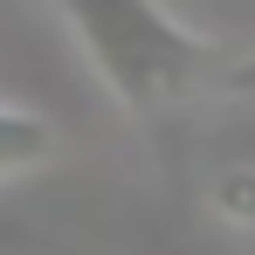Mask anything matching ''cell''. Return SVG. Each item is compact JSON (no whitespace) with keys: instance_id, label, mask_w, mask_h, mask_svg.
Here are the masks:
<instances>
[{"instance_id":"cell-3","label":"cell","mask_w":255,"mask_h":255,"mask_svg":"<svg viewBox=\"0 0 255 255\" xmlns=\"http://www.w3.org/2000/svg\"><path fill=\"white\" fill-rule=\"evenodd\" d=\"M207 200H214V214H221V221L255 228V166H228V172L207 186Z\"/></svg>"},{"instance_id":"cell-2","label":"cell","mask_w":255,"mask_h":255,"mask_svg":"<svg viewBox=\"0 0 255 255\" xmlns=\"http://www.w3.org/2000/svg\"><path fill=\"white\" fill-rule=\"evenodd\" d=\"M55 159V125L35 118V111H14V104H0V179L7 172H35Z\"/></svg>"},{"instance_id":"cell-1","label":"cell","mask_w":255,"mask_h":255,"mask_svg":"<svg viewBox=\"0 0 255 255\" xmlns=\"http://www.w3.org/2000/svg\"><path fill=\"white\" fill-rule=\"evenodd\" d=\"M62 7L131 118H159L166 104H179L221 69V48L179 28L159 0H62Z\"/></svg>"},{"instance_id":"cell-4","label":"cell","mask_w":255,"mask_h":255,"mask_svg":"<svg viewBox=\"0 0 255 255\" xmlns=\"http://www.w3.org/2000/svg\"><path fill=\"white\" fill-rule=\"evenodd\" d=\"M221 90H242V97H255V55H249V62H235V69H221Z\"/></svg>"}]
</instances>
